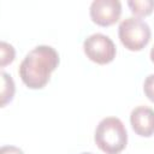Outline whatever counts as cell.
Returning a JSON list of instances; mask_svg holds the SVG:
<instances>
[{
  "label": "cell",
  "mask_w": 154,
  "mask_h": 154,
  "mask_svg": "<svg viewBox=\"0 0 154 154\" xmlns=\"http://www.w3.org/2000/svg\"><path fill=\"white\" fill-rule=\"evenodd\" d=\"M58 52L47 45L32 48L19 65V77L30 89H42L49 81L51 73L59 65Z\"/></svg>",
  "instance_id": "cell-1"
},
{
  "label": "cell",
  "mask_w": 154,
  "mask_h": 154,
  "mask_svg": "<svg viewBox=\"0 0 154 154\" xmlns=\"http://www.w3.org/2000/svg\"><path fill=\"white\" fill-rule=\"evenodd\" d=\"M94 141L106 154H119L128 143V132L123 122L117 117H106L95 129Z\"/></svg>",
  "instance_id": "cell-2"
},
{
  "label": "cell",
  "mask_w": 154,
  "mask_h": 154,
  "mask_svg": "<svg viewBox=\"0 0 154 154\" xmlns=\"http://www.w3.org/2000/svg\"><path fill=\"white\" fill-rule=\"evenodd\" d=\"M118 36L123 46L129 51L143 49L152 36L149 25L138 17H128L123 19L118 28Z\"/></svg>",
  "instance_id": "cell-3"
},
{
  "label": "cell",
  "mask_w": 154,
  "mask_h": 154,
  "mask_svg": "<svg viewBox=\"0 0 154 154\" xmlns=\"http://www.w3.org/2000/svg\"><path fill=\"white\" fill-rule=\"evenodd\" d=\"M83 51L91 61L100 65L113 61L117 54V47L114 42L107 35L100 32L91 34L84 40Z\"/></svg>",
  "instance_id": "cell-4"
},
{
  "label": "cell",
  "mask_w": 154,
  "mask_h": 154,
  "mask_svg": "<svg viewBox=\"0 0 154 154\" xmlns=\"http://www.w3.org/2000/svg\"><path fill=\"white\" fill-rule=\"evenodd\" d=\"M90 18L100 26H109L118 22L122 14L119 0H94L89 8Z\"/></svg>",
  "instance_id": "cell-5"
},
{
  "label": "cell",
  "mask_w": 154,
  "mask_h": 154,
  "mask_svg": "<svg viewBox=\"0 0 154 154\" xmlns=\"http://www.w3.org/2000/svg\"><path fill=\"white\" fill-rule=\"evenodd\" d=\"M130 124L132 130L142 136L154 135V109L147 106H137L130 113Z\"/></svg>",
  "instance_id": "cell-6"
},
{
  "label": "cell",
  "mask_w": 154,
  "mask_h": 154,
  "mask_svg": "<svg viewBox=\"0 0 154 154\" xmlns=\"http://www.w3.org/2000/svg\"><path fill=\"white\" fill-rule=\"evenodd\" d=\"M14 82L11 75L1 71V107L6 106L10 101H12L14 95Z\"/></svg>",
  "instance_id": "cell-7"
},
{
  "label": "cell",
  "mask_w": 154,
  "mask_h": 154,
  "mask_svg": "<svg viewBox=\"0 0 154 154\" xmlns=\"http://www.w3.org/2000/svg\"><path fill=\"white\" fill-rule=\"evenodd\" d=\"M130 11L138 17H146L154 11V0H129Z\"/></svg>",
  "instance_id": "cell-8"
},
{
  "label": "cell",
  "mask_w": 154,
  "mask_h": 154,
  "mask_svg": "<svg viewBox=\"0 0 154 154\" xmlns=\"http://www.w3.org/2000/svg\"><path fill=\"white\" fill-rule=\"evenodd\" d=\"M14 55H16V52H14L13 46L5 41H1V43H0V65H1V67H5L6 65L11 64L14 60Z\"/></svg>",
  "instance_id": "cell-9"
},
{
  "label": "cell",
  "mask_w": 154,
  "mask_h": 154,
  "mask_svg": "<svg viewBox=\"0 0 154 154\" xmlns=\"http://www.w3.org/2000/svg\"><path fill=\"white\" fill-rule=\"evenodd\" d=\"M143 91H144V95L152 102H154V73L146 77L143 83Z\"/></svg>",
  "instance_id": "cell-10"
},
{
  "label": "cell",
  "mask_w": 154,
  "mask_h": 154,
  "mask_svg": "<svg viewBox=\"0 0 154 154\" xmlns=\"http://www.w3.org/2000/svg\"><path fill=\"white\" fill-rule=\"evenodd\" d=\"M0 154H24V152L16 146H2Z\"/></svg>",
  "instance_id": "cell-11"
},
{
  "label": "cell",
  "mask_w": 154,
  "mask_h": 154,
  "mask_svg": "<svg viewBox=\"0 0 154 154\" xmlns=\"http://www.w3.org/2000/svg\"><path fill=\"white\" fill-rule=\"evenodd\" d=\"M150 60L154 63V46H153V48L150 49Z\"/></svg>",
  "instance_id": "cell-12"
},
{
  "label": "cell",
  "mask_w": 154,
  "mask_h": 154,
  "mask_svg": "<svg viewBox=\"0 0 154 154\" xmlns=\"http://www.w3.org/2000/svg\"><path fill=\"white\" fill-rule=\"evenodd\" d=\"M82 154H93V153H82Z\"/></svg>",
  "instance_id": "cell-13"
}]
</instances>
